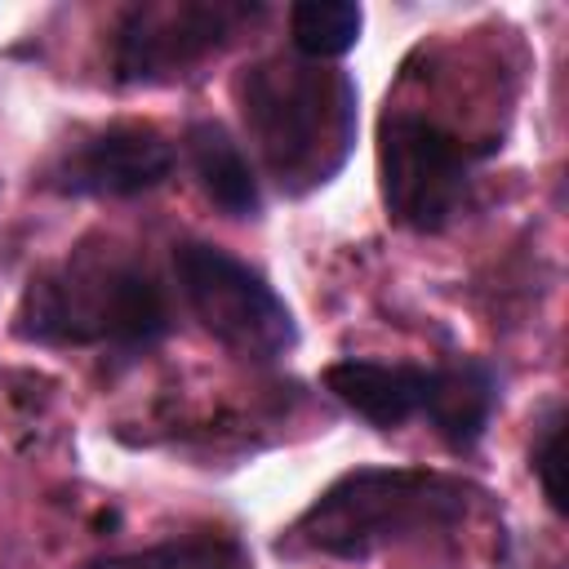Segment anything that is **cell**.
<instances>
[{"label":"cell","instance_id":"cell-7","mask_svg":"<svg viewBox=\"0 0 569 569\" xmlns=\"http://www.w3.org/2000/svg\"><path fill=\"white\" fill-rule=\"evenodd\" d=\"M169 276L182 311L236 360L244 365H280L298 347V316L284 293L267 280L262 267L240 253L187 236L169 249Z\"/></svg>","mask_w":569,"mask_h":569},{"label":"cell","instance_id":"cell-5","mask_svg":"<svg viewBox=\"0 0 569 569\" xmlns=\"http://www.w3.org/2000/svg\"><path fill=\"white\" fill-rule=\"evenodd\" d=\"M498 142H471L453 124L418 107H382L373 133L378 196L396 227L413 236L449 231L476 196V169Z\"/></svg>","mask_w":569,"mask_h":569},{"label":"cell","instance_id":"cell-8","mask_svg":"<svg viewBox=\"0 0 569 569\" xmlns=\"http://www.w3.org/2000/svg\"><path fill=\"white\" fill-rule=\"evenodd\" d=\"M178 169V142L151 120H107L76 129L36 169V187L58 200H138Z\"/></svg>","mask_w":569,"mask_h":569},{"label":"cell","instance_id":"cell-6","mask_svg":"<svg viewBox=\"0 0 569 569\" xmlns=\"http://www.w3.org/2000/svg\"><path fill=\"white\" fill-rule=\"evenodd\" d=\"M262 0H133L120 4L107 36V76L116 89H164L200 76L267 22Z\"/></svg>","mask_w":569,"mask_h":569},{"label":"cell","instance_id":"cell-2","mask_svg":"<svg viewBox=\"0 0 569 569\" xmlns=\"http://www.w3.org/2000/svg\"><path fill=\"white\" fill-rule=\"evenodd\" d=\"M231 98L258 173L284 200H307L347 169L360 129V89L338 62L262 53L236 71Z\"/></svg>","mask_w":569,"mask_h":569},{"label":"cell","instance_id":"cell-9","mask_svg":"<svg viewBox=\"0 0 569 569\" xmlns=\"http://www.w3.org/2000/svg\"><path fill=\"white\" fill-rule=\"evenodd\" d=\"M178 160L191 169L196 187L204 191V200L231 218V222H258L267 213V196H262V173L249 160L244 142L213 116H196L182 129L178 142Z\"/></svg>","mask_w":569,"mask_h":569},{"label":"cell","instance_id":"cell-4","mask_svg":"<svg viewBox=\"0 0 569 569\" xmlns=\"http://www.w3.org/2000/svg\"><path fill=\"white\" fill-rule=\"evenodd\" d=\"M320 387L378 436L427 422L449 453H476L502 405V369L485 356H458L445 365L347 356L325 365Z\"/></svg>","mask_w":569,"mask_h":569},{"label":"cell","instance_id":"cell-3","mask_svg":"<svg viewBox=\"0 0 569 569\" xmlns=\"http://www.w3.org/2000/svg\"><path fill=\"white\" fill-rule=\"evenodd\" d=\"M476 498H485V489L445 467L365 462L333 476L280 529L276 551L365 565L387 547L458 529L471 516Z\"/></svg>","mask_w":569,"mask_h":569},{"label":"cell","instance_id":"cell-11","mask_svg":"<svg viewBox=\"0 0 569 569\" xmlns=\"http://www.w3.org/2000/svg\"><path fill=\"white\" fill-rule=\"evenodd\" d=\"M289 53L302 62H338L360 44L365 9L356 0H298L284 13Z\"/></svg>","mask_w":569,"mask_h":569},{"label":"cell","instance_id":"cell-12","mask_svg":"<svg viewBox=\"0 0 569 569\" xmlns=\"http://www.w3.org/2000/svg\"><path fill=\"white\" fill-rule=\"evenodd\" d=\"M560 440H565V405L547 400L533 418V436H529V476L542 489V502L551 507V516H565V462H560Z\"/></svg>","mask_w":569,"mask_h":569},{"label":"cell","instance_id":"cell-10","mask_svg":"<svg viewBox=\"0 0 569 569\" xmlns=\"http://www.w3.org/2000/svg\"><path fill=\"white\" fill-rule=\"evenodd\" d=\"M80 569H253V551L231 529H191L160 542L89 556Z\"/></svg>","mask_w":569,"mask_h":569},{"label":"cell","instance_id":"cell-1","mask_svg":"<svg viewBox=\"0 0 569 569\" xmlns=\"http://www.w3.org/2000/svg\"><path fill=\"white\" fill-rule=\"evenodd\" d=\"M178 329L173 284L129 240L80 236L40 262L9 316V333L44 351H93L120 365L142 360Z\"/></svg>","mask_w":569,"mask_h":569}]
</instances>
